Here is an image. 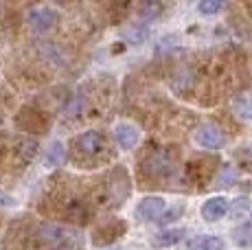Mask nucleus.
Segmentation results:
<instances>
[{
	"label": "nucleus",
	"mask_w": 252,
	"mask_h": 250,
	"mask_svg": "<svg viewBox=\"0 0 252 250\" xmlns=\"http://www.w3.org/2000/svg\"><path fill=\"white\" fill-rule=\"evenodd\" d=\"M248 209H250V200L248 198H237L235 202H232V204H230V218L232 219H241V218H244V215L246 213H248Z\"/></svg>",
	"instance_id": "obj_16"
},
{
	"label": "nucleus",
	"mask_w": 252,
	"mask_h": 250,
	"mask_svg": "<svg viewBox=\"0 0 252 250\" xmlns=\"http://www.w3.org/2000/svg\"><path fill=\"white\" fill-rule=\"evenodd\" d=\"M145 37H147V29H145V27H134L132 31H127V40L129 42H136V44H140Z\"/></svg>",
	"instance_id": "obj_21"
},
{
	"label": "nucleus",
	"mask_w": 252,
	"mask_h": 250,
	"mask_svg": "<svg viewBox=\"0 0 252 250\" xmlns=\"http://www.w3.org/2000/svg\"><path fill=\"white\" fill-rule=\"evenodd\" d=\"M66 237V230L62 226H55V224H44L37 228V239L42 244H55V242H62Z\"/></svg>",
	"instance_id": "obj_11"
},
{
	"label": "nucleus",
	"mask_w": 252,
	"mask_h": 250,
	"mask_svg": "<svg viewBox=\"0 0 252 250\" xmlns=\"http://www.w3.org/2000/svg\"><path fill=\"white\" fill-rule=\"evenodd\" d=\"M232 239H235V244L239 248H248L252 246V224H241L235 228V233H232Z\"/></svg>",
	"instance_id": "obj_14"
},
{
	"label": "nucleus",
	"mask_w": 252,
	"mask_h": 250,
	"mask_svg": "<svg viewBox=\"0 0 252 250\" xmlns=\"http://www.w3.org/2000/svg\"><path fill=\"white\" fill-rule=\"evenodd\" d=\"M235 112L239 119H244V121H252V99L250 97H239L235 101Z\"/></svg>",
	"instance_id": "obj_15"
},
{
	"label": "nucleus",
	"mask_w": 252,
	"mask_h": 250,
	"mask_svg": "<svg viewBox=\"0 0 252 250\" xmlns=\"http://www.w3.org/2000/svg\"><path fill=\"white\" fill-rule=\"evenodd\" d=\"M195 141H197V145L206 147V150H220V147H224L226 138H224V134L220 132V127L208 123V125H202L195 132Z\"/></svg>",
	"instance_id": "obj_6"
},
{
	"label": "nucleus",
	"mask_w": 252,
	"mask_h": 250,
	"mask_svg": "<svg viewBox=\"0 0 252 250\" xmlns=\"http://www.w3.org/2000/svg\"><path fill=\"white\" fill-rule=\"evenodd\" d=\"M184 228H167L162 230V233H158L156 237H154V244L160 248H167V246H176L178 242H182L184 239Z\"/></svg>",
	"instance_id": "obj_12"
},
{
	"label": "nucleus",
	"mask_w": 252,
	"mask_h": 250,
	"mask_svg": "<svg viewBox=\"0 0 252 250\" xmlns=\"http://www.w3.org/2000/svg\"><path fill=\"white\" fill-rule=\"evenodd\" d=\"M171 167H173V158L167 150H158L149 154L143 160V169L147 176H164L171 171Z\"/></svg>",
	"instance_id": "obj_2"
},
{
	"label": "nucleus",
	"mask_w": 252,
	"mask_h": 250,
	"mask_svg": "<svg viewBox=\"0 0 252 250\" xmlns=\"http://www.w3.org/2000/svg\"><path fill=\"white\" fill-rule=\"evenodd\" d=\"M13 204H16V200L11 195H7L4 191H0V209H7V206H13Z\"/></svg>",
	"instance_id": "obj_24"
},
{
	"label": "nucleus",
	"mask_w": 252,
	"mask_h": 250,
	"mask_svg": "<svg viewBox=\"0 0 252 250\" xmlns=\"http://www.w3.org/2000/svg\"><path fill=\"white\" fill-rule=\"evenodd\" d=\"M127 180V171L123 169V167H119V169H114L112 178H110V193L112 195V204H121L125 198H127L129 193V187H119V182Z\"/></svg>",
	"instance_id": "obj_9"
},
{
	"label": "nucleus",
	"mask_w": 252,
	"mask_h": 250,
	"mask_svg": "<svg viewBox=\"0 0 252 250\" xmlns=\"http://www.w3.org/2000/svg\"><path fill=\"white\" fill-rule=\"evenodd\" d=\"M164 213V200L158 198V195H149V198H143L136 206V218L143 219V222H154V219H160Z\"/></svg>",
	"instance_id": "obj_3"
},
{
	"label": "nucleus",
	"mask_w": 252,
	"mask_h": 250,
	"mask_svg": "<svg viewBox=\"0 0 252 250\" xmlns=\"http://www.w3.org/2000/svg\"><path fill=\"white\" fill-rule=\"evenodd\" d=\"M160 4H145V7H143V16L145 18H156L158 16V13H160Z\"/></svg>",
	"instance_id": "obj_23"
},
{
	"label": "nucleus",
	"mask_w": 252,
	"mask_h": 250,
	"mask_svg": "<svg viewBox=\"0 0 252 250\" xmlns=\"http://www.w3.org/2000/svg\"><path fill=\"white\" fill-rule=\"evenodd\" d=\"M57 22V13L48 7H35L29 13V27L37 33H46L48 29H53Z\"/></svg>",
	"instance_id": "obj_4"
},
{
	"label": "nucleus",
	"mask_w": 252,
	"mask_h": 250,
	"mask_svg": "<svg viewBox=\"0 0 252 250\" xmlns=\"http://www.w3.org/2000/svg\"><path fill=\"white\" fill-rule=\"evenodd\" d=\"M228 209L230 206H228V200L226 198H211L202 204V218H204L206 222H217V219H221L228 213Z\"/></svg>",
	"instance_id": "obj_7"
},
{
	"label": "nucleus",
	"mask_w": 252,
	"mask_h": 250,
	"mask_svg": "<svg viewBox=\"0 0 252 250\" xmlns=\"http://www.w3.org/2000/svg\"><path fill=\"white\" fill-rule=\"evenodd\" d=\"M178 218H182V209H180V206H173V209L164 211V213H162V218L158 219V224H160V226H167V224L176 222Z\"/></svg>",
	"instance_id": "obj_19"
},
{
	"label": "nucleus",
	"mask_w": 252,
	"mask_h": 250,
	"mask_svg": "<svg viewBox=\"0 0 252 250\" xmlns=\"http://www.w3.org/2000/svg\"><path fill=\"white\" fill-rule=\"evenodd\" d=\"M235 158H237V162H239L241 169L252 171V145H248V147H239V150L235 152Z\"/></svg>",
	"instance_id": "obj_17"
},
{
	"label": "nucleus",
	"mask_w": 252,
	"mask_h": 250,
	"mask_svg": "<svg viewBox=\"0 0 252 250\" xmlns=\"http://www.w3.org/2000/svg\"><path fill=\"white\" fill-rule=\"evenodd\" d=\"M64 158H66L64 145H62L60 141H53L51 147H48V152H46V165L48 167H57V165L64 162Z\"/></svg>",
	"instance_id": "obj_13"
},
{
	"label": "nucleus",
	"mask_w": 252,
	"mask_h": 250,
	"mask_svg": "<svg viewBox=\"0 0 252 250\" xmlns=\"http://www.w3.org/2000/svg\"><path fill=\"white\" fill-rule=\"evenodd\" d=\"M81 110H84V97H81V94H77V97L72 99L68 105H66V114H68V117H77Z\"/></svg>",
	"instance_id": "obj_20"
},
{
	"label": "nucleus",
	"mask_w": 252,
	"mask_h": 250,
	"mask_svg": "<svg viewBox=\"0 0 252 250\" xmlns=\"http://www.w3.org/2000/svg\"><path fill=\"white\" fill-rule=\"evenodd\" d=\"M105 145V136L96 129H88V132L79 134V136L72 141V154L79 158H90V156H96Z\"/></svg>",
	"instance_id": "obj_1"
},
{
	"label": "nucleus",
	"mask_w": 252,
	"mask_h": 250,
	"mask_svg": "<svg viewBox=\"0 0 252 250\" xmlns=\"http://www.w3.org/2000/svg\"><path fill=\"white\" fill-rule=\"evenodd\" d=\"M197 9H200V13L213 16V13H220L221 9H224V2H220V0H202V2L197 4Z\"/></svg>",
	"instance_id": "obj_18"
},
{
	"label": "nucleus",
	"mask_w": 252,
	"mask_h": 250,
	"mask_svg": "<svg viewBox=\"0 0 252 250\" xmlns=\"http://www.w3.org/2000/svg\"><path fill=\"white\" fill-rule=\"evenodd\" d=\"M189 250H224V239L215 235H197L189 239Z\"/></svg>",
	"instance_id": "obj_10"
},
{
	"label": "nucleus",
	"mask_w": 252,
	"mask_h": 250,
	"mask_svg": "<svg viewBox=\"0 0 252 250\" xmlns=\"http://www.w3.org/2000/svg\"><path fill=\"white\" fill-rule=\"evenodd\" d=\"M114 138H116V143H119L121 150H132V147H136L140 132L134 127L132 123H121L119 127L114 129Z\"/></svg>",
	"instance_id": "obj_8"
},
{
	"label": "nucleus",
	"mask_w": 252,
	"mask_h": 250,
	"mask_svg": "<svg viewBox=\"0 0 252 250\" xmlns=\"http://www.w3.org/2000/svg\"><path fill=\"white\" fill-rule=\"evenodd\" d=\"M125 228H127V224L123 219H112V222H108L105 226H101L99 230H94L92 239H94L96 246H108V244L116 242L125 233Z\"/></svg>",
	"instance_id": "obj_5"
},
{
	"label": "nucleus",
	"mask_w": 252,
	"mask_h": 250,
	"mask_svg": "<svg viewBox=\"0 0 252 250\" xmlns=\"http://www.w3.org/2000/svg\"><path fill=\"white\" fill-rule=\"evenodd\" d=\"M221 176H224V178L217 182V187H230V185H235L237 178H235V171H232V169H226Z\"/></svg>",
	"instance_id": "obj_22"
},
{
	"label": "nucleus",
	"mask_w": 252,
	"mask_h": 250,
	"mask_svg": "<svg viewBox=\"0 0 252 250\" xmlns=\"http://www.w3.org/2000/svg\"><path fill=\"white\" fill-rule=\"evenodd\" d=\"M53 250H77L75 246H68V244H64V246H57V248H53Z\"/></svg>",
	"instance_id": "obj_25"
}]
</instances>
